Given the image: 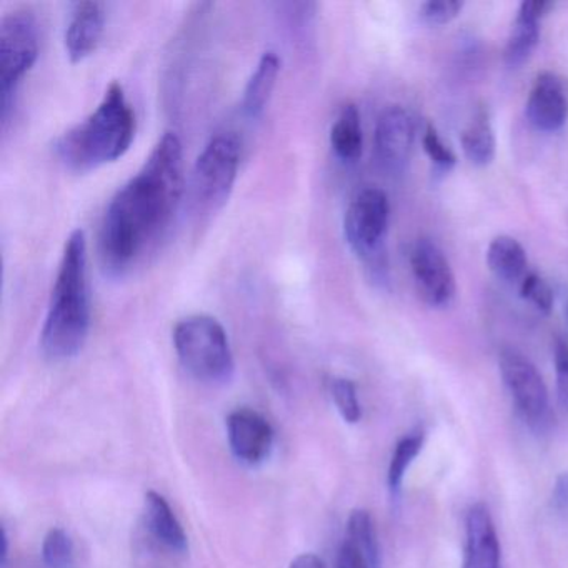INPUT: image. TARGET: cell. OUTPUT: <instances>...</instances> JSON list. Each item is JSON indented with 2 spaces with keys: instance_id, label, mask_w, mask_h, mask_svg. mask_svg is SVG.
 <instances>
[{
  "instance_id": "1",
  "label": "cell",
  "mask_w": 568,
  "mask_h": 568,
  "mask_svg": "<svg viewBox=\"0 0 568 568\" xmlns=\"http://www.w3.org/2000/svg\"><path fill=\"white\" fill-rule=\"evenodd\" d=\"M184 195V152L165 132L141 171L112 197L99 234L105 274L122 277L161 241Z\"/></svg>"
},
{
  "instance_id": "2",
  "label": "cell",
  "mask_w": 568,
  "mask_h": 568,
  "mask_svg": "<svg viewBox=\"0 0 568 568\" xmlns=\"http://www.w3.org/2000/svg\"><path fill=\"white\" fill-rule=\"evenodd\" d=\"M91 331V295L88 281V241L78 229L69 235L52 287L41 347L52 361H68L84 348Z\"/></svg>"
},
{
  "instance_id": "3",
  "label": "cell",
  "mask_w": 568,
  "mask_h": 568,
  "mask_svg": "<svg viewBox=\"0 0 568 568\" xmlns=\"http://www.w3.org/2000/svg\"><path fill=\"white\" fill-rule=\"evenodd\" d=\"M135 138V115L124 88L112 82L101 104L55 142L65 168L89 172L124 158Z\"/></svg>"
},
{
  "instance_id": "4",
  "label": "cell",
  "mask_w": 568,
  "mask_h": 568,
  "mask_svg": "<svg viewBox=\"0 0 568 568\" xmlns=\"http://www.w3.org/2000/svg\"><path fill=\"white\" fill-rule=\"evenodd\" d=\"M174 348L185 371L204 384H227L235 362L225 328L211 315H191L175 325Z\"/></svg>"
},
{
  "instance_id": "5",
  "label": "cell",
  "mask_w": 568,
  "mask_h": 568,
  "mask_svg": "<svg viewBox=\"0 0 568 568\" xmlns=\"http://www.w3.org/2000/svg\"><path fill=\"white\" fill-rule=\"evenodd\" d=\"M241 165V141L234 132H219L195 161L189 179V205L195 215L217 212L231 197Z\"/></svg>"
},
{
  "instance_id": "6",
  "label": "cell",
  "mask_w": 568,
  "mask_h": 568,
  "mask_svg": "<svg viewBox=\"0 0 568 568\" xmlns=\"http://www.w3.org/2000/svg\"><path fill=\"white\" fill-rule=\"evenodd\" d=\"M38 58L39 32L34 16L29 11L6 16L0 24V102L4 121L19 84L34 68Z\"/></svg>"
},
{
  "instance_id": "7",
  "label": "cell",
  "mask_w": 568,
  "mask_h": 568,
  "mask_svg": "<svg viewBox=\"0 0 568 568\" xmlns=\"http://www.w3.org/2000/svg\"><path fill=\"white\" fill-rule=\"evenodd\" d=\"M388 199L384 191L367 187L355 195L344 219L345 239L371 268L384 267V239L388 225Z\"/></svg>"
},
{
  "instance_id": "8",
  "label": "cell",
  "mask_w": 568,
  "mask_h": 568,
  "mask_svg": "<svg viewBox=\"0 0 568 568\" xmlns=\"http://www.w3.org/2000/svg\"><path fill=\"white\" fill-rule=\"evenodd\" d=\"M498 367L505 387L518 412L531 425L541 424L548 412V390L535 365L521 352L508 347L500 352Z\"/></svg>"
},
{
  "instance_id": "9",
  "label": "cell",
  "mask_w": 568,
  "mask_h": 568,
  "mask_svg": "<svg viewBox=\"0 0 568 568\" xmlns=\"http://www.w3.org/2000/svg\"><path fill=\"white\" fill-rule=\"evenodd\" d=\"M412 272L422 297L432 305H448L457 292L455 275L435 242L420 239L412 248Z\"/></svg>"
},
{
  "instance_id": "10",
  "label": "cell",
  "mask_w": 568,
  "mask_h": 568,
  "mask_svg": "<svg viewBox=\"0 0 568 568\" xmlns=\"http://www.w3.org/2000/svg\"><path fill=\"white\" fill-rule=\"evenodd\" d=\"M414 121L400 105H390L375 125V155L388 172H402L410 158L414 144Z\"/></svg>"
},
{
  "instance_id": "11",
  "label": "cell",
  "mask_w": 568,
  "mask_h": 568,
  "mask_svg": "<svg viewBox=\"0 0 568 568\" xmlns=\"http://www.w3.org/2000/svg\"><path fill=\"white\" fill-rule=\"evenodd\" d=\"M227 438L232 454L247 465H258L274 447V428L252 408H237L227 417Z\"/></svg>"
},
{
  "instance_id": "12",
  "label": "cell",
  "mask_w": 568,
  "mask_h": 568,
  "mask_svg": "<svg viewBox=\"0 0 568 568\" xmlns=\"http://www.w3.org/2000/svg\"><path fill=\"white\" fill-rule=\"evenodd\" d=\"M525 114L537 131H560L568 119L567 82L551 72L538 75L528 95Z\"/></svg>"
},
{
  "instance_id": "13",
  "label": "cell",
  "mask_w": 568,
  "mask_h": 568,
  "mask_svg": "<svg viewBox=\"0 0 568 568\" xmlns=\"http://www.w3.org/2000/svg\"><path fill=\"white\" fill-rule=\"evenodd\" d=\"M464 568H501L500 540L487 505H471L465 517Z\"/></svg>"
},
{
  "instance_id": "14",
  "label": "cell",
  "mask_w": 568,
  "mask_h": 568,
  "mask_svg": "<svg viewBox=\"0 0 568 568\" xmlns=\"http://www.w3.org/2000/svg\"><path fill=\"white\" fill-rule=\"evenodd\" d=\"M105 29V9L101 2H78L72 6L65 28L64 45L72 64L85 61L98 51Z\"/></svg>"
},
{
  "instance_id": "15",
  "label": "cell",
  "mask_w": 568,
  "mask_h": 568,
  "mask_svg": "<svg viewBox=\"0 0 568 568\" xmlns=\"http://www.w3.org/2000/svg\"><path fill=\"white\" fill-rule=\"evenodd\" d=\"M554 8L551 2L545 0H525L518 8L517 18L511 26L507 45H505V61L510 68L525 64L534 54L540 39L541 19Z\"/></svg>"
},
{
  "instance_id": "16",
  "label": "cell",
  "mask_w": 568,
  "mask_h": 568,
  "mask_svg": "<svg viewBox=\"0 0 568 568\" xmlns=\"http://www.w3.org/2000/svg\"><path fill=\"white\" fill-rule=\"evenodd\" d=\"M278 72H281V59L275 52H265L245 85L242 111L247 118L257 119L264 114L277 84Z\"/></svg>"
},
{
  "instance_id": "17",
  "label": "cell",
  "mask_w": 568,
  "mask_h": 568,
  "mask_svg": "<svg viewBox=\"0 0 568 568\" xmlns=\"http://www.w3.org/2000/svg\"><path fill=\"white\" fill-rule=\"evenodd\" d=\"M145 515L152 534L174 551L187 550V537L169 501L158 491L145 495Z\"/></svg>"
},
{
  "instance_id": "18",
  "label": "cell",
  "mask_w": 568,
  "mask_h": 568,
  "mask_svg": "<svg viewBox=\"0 0 568 568\" xmlns=\"http://www.w3.org/2000/svg\"><path fill=\"white\" fill-rule=\"evenodd\" d=\"M332 151L345 164H355L364 151L361 112L357 105L347 104L338 112L331 131Z\"/></svg>"
},
{
  "instance_id": "19",
  "label": "cell",
  "mask_w": 568,
  "mask_h": 568,
  "mask_svg": "<svg viewBox=\"0 0 568 568\" xmlns=\"http://www.w3.org/2000/svg\"><path fill=\"white\" fill-rule=\"evenodd\" d=\"M487 265L495 277L505 282H515L524 277L525 268H527V254L514 237L498 235L488 245Z\"/></svg>"
},
{
  "instance_id": "20",
  "label": "cell",
  "mask_w": 568,
  "mask_h": 568,
  "mask_svg": "<svg viewBox=\"0 0 568 568\" xmlns=\"http://www.w3.org/2000/svg\"><path fill=\"white\" fill-rule=\"evenodd\" d=\"M465 158L478 168L490 164L495 158V134L484 112L475 115L460 135Z\"/></svg>"
},
{
  "instance_id": "21",
  "label": "cell",
  "mask_w": 568,
  "mask_h": 568,
  "mask_svg": "<svg viewBox=\"0 0 568 568\" xmlns=\"http://www.w3.org/2000/svg\"><path fill=\"white\" fill-rule=\"evenodd\" d=\"M424 440L425 437L422 432H414V434L405 435V437L400 438L397 445H395L387 474L388 487H390L394 494L400 490L408 468L414 464L415 458H417L422 447H424Z\"/></svg>"
},
{
  "instance_id": "22",
  "label": "cell",
  "mask_w": 568,
  "mask_h": 568,
  "mask_svg": "<svg viewBox=\"0 0 568 568\" xmlns=\"http://www.w3.org/2000/svg\"><path fill=\"white\" fill-rule=\"evenodd\" d=\"M345 538L352 544L357 545L372 561L381 565V554H378L377 531H375L374 521L367 510H354L347 520V534Z\"/></svg>"
},
{
  "instance_id": "23",
  "label": "cell",
  "mask_w": 568,
  "mask_h": 568,
  "mask_svg": "<svg viewBox=\"0 0 568 568\" xmlns=\"http://www.w3.org/2000/svg\"><path fill=\"white\" fill-rule=\"evenodd\" d=\"M42 558L49 568H71L74 564V544L62 528H52L42 544Z\"/></svg>"
},
{
  "instance_id": "24",
  "label": "cell",
  "mask_w": 568,
  "mask_h": 568,
  "mask_svg": "<svg viewBox=\"0 0 568 568\" xmlns=\"http://www.w3.org/2000/svg\"><path fill=\"white\" fill-rule=\"evenodd\" d=\"M331 390L335 407L342 418L347 424H357L362 418V407L354 382L348 378H335L332 382Z\"/></svg>"
},
{
  "instance_id": "25",
  "label": "cell",
  "mask_w": 568,
  "mask_h": 568,
  "mask_svg": "<svg viewBox=\"0 0 568 568\" xmlns=\"http://www.w3.org/2000/svg\"><path fill=\"white\" fill-rule=\"evenodd\" d=\"M520 294L538 312L545 315L550 314L551 307H554V292H551L550 285L540 275H525L520 285Z\"/></svg>"
},
{
  "instance_id": "26",
  "label": "cell",
  "mask_w": 568,
  "mask_h": 568,
  "mask_svg": "<svg viewBox=\"0 0 568 568\" xmlns=\"http://www.w3.org/2000/svg\"><path fill=\"white\" fill-rule=\"evenodd\" d=\"M464 2L458 0H430L420 8V18L428 26H445L460 14Z\"/></svg>"
},
{
  "instance_id": "27",
  "label": "cell",
  "mask_w": 568,
  "mask_h": 568,
  "mask_svg": "<svg viewBox=\"0 0 568 568\" xmlns=\"http://www.w3.org/2000/svg\"><path fill=\"white\" fill-rule=\"evenodd\" d=\"M422 144H424V151L427 152L428 158L437 168L444 169V171L454 168L457 158H455L452 149L444 144L434 125L425 128Z\"/></svg>"
},
{
  "instance_id": "28",
  "label": "cell",
  "mask_w": 568,
  "mask_h": 568,
  "mask_svg": "<svg viewBox=\"0 0 568 568\" xmlns=\"http://www.w3.org/2000/svg\"><path fill=\"white\" fill-rule=\"evenodd\" d=\"M555 374H557L558 397L568 405V344L557 341L555 344Z\"/></svg>"
},
{
  "instance_id": "29",
  "label": "cell",
  "mask_w": 568,
  "mask_h": 568,
  "mask_svg": "<svg viewBox=\"0 0 568 568\" xmlns=\"http://www.w3.org/2000/svg\"><path fill=\"white\" fill-rule=\"evenodd\" d=\"M381 565L372 561L357 545L344 538V544L338 554L337 568H378Z\"/></svg>"
},
{
  "instance_id": "30",
  "label": "cell",
  "mask_w": 568,
  "mask_h": 568,
  "mask_svg": "<svg viewBox=\"0 0 568 568\" xmlns=\"http://www.w3.org/2000/svg\"><path fill=\"white\" fill-rule=\"evenodd\" d=\"M551 505L560 517L568 518V471L558 475L551 490Z\"/></svg>"
},
{
  "instance_id": "31",
  "label": "cell",
  "mask_w": 568,
  "mask_h": 568,
  "mask_svg": "<svg viewBox=\"0 0 568 568\" xmlns=\"http://www.w3.org/2000/svg\"><path fill=\"white\" fill-rule=\"evenodd\" d=\"M288 568H325L324 561L315 554H302L297 558L292 560L291 567Z\"/></svg>"
}]
</instances>
